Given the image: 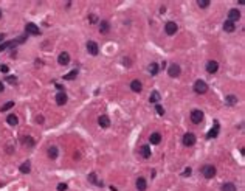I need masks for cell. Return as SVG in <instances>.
Instances as JSON below:
<instances>
[{
	"instance_id": "obj_1",
	"label": "cell",
	"mask_w": 245,
	"mask_h": 191,
	"mask_svg": "<svg viewBox=\"0 0 245 191\" xmlns=\"http://www.w3.org/2000/svg\"><path fill=\"white\" fill-rule=\"evenodd\" d=\"M206 90H208V84H206L203 79H197V81L194 82V92H196V93L203 95V93H206Z\"/></svg>"
},
{
	"instance_id": "obj_2",
	"label": "cell",
	"mask_w": 245,
	"mask_h": 191,
	"mask_svg": "<svg viewBox=\"0 0 245 191\" xmlns=\"http://www.w3.org/2000/svg\"><path fill=\"white\" fill-rule=\"evenodd\" d=\"M200 171H202V174H203L206 179H212V177L216 176V168L212 166V165H203Z\"/></svg>"
},
{
	"instance_id": "obj_3",
	"label": "cell",
	"mask_w": 245,
	"mask_h": 191,
	"mask_svg": "<svg viewBox=\"0 0 245 191\" xmlns=\"http://www.w3.org/2000/svg\"><path fill=\"white\" fill-rule=\"evenodd\" d=\"M202 120H203V112H202V110L196 109V110L191 112V121H193L194 124H200Z\"/></svg>"
},
{
	"instance_id": "obj_4",
	"label": "cell",
	"mask_w": 245,
	"mask_h": 191,
	"mask_svg": "<svg viewBox=\"0 0 245 191\" xmlns=\"http://www.w3.org/2000/svg\"><path fill=\"white\" fill-rule=\"evenodd\" d=\"M25 33H27V34H31V36H37V34H40V30H39V27L34 25V24H27Z\"/></svg>"
},
{
	"instance_id": "obj_5",
	"label": "cell",
	"mask_w": 245,
	"mask_h": 191,
	"mask_svg": "<svg viewBox=\"0 0 245 191\" xmlns=\"http://www.w3.org/2000/svg\"><path fill=\"white\" fill-rule=\"evenodd\" d=\"M177 24L175 22H166V25H165V31H166V34L168 36H172V34H175L177 33Z\"/></svg>"
},
{
	"instance_id": "obj_6",
	"label": "cell",
	"mask_w": 245,
	"mask_h": 191,
	"mask_svg": "<svg viewBox=\"0 0 245 191\" xmlns=\"http://www.w3.org/2000/svg\"><path fill=\"white\" fill-rule=\"evenodd\" d=\"M196 135L194 134H191V132H186L185 135H183V145L185 146H193L194 143H196Z\"/></svg>"
},
{
	"instance_id": "obj_7",
	"label": "cell",
	"mask_w": 245,
	"mask_h": 191,
	"mask_svg": "<svg viewBox=\"0 0 245 191\" xmlns=\"http://www.w3.org/2000/svg\"><path fill=\"white\" fill-rule=\"evenodd\" d=\"M240 19V11L239 9H236V8H233V9H230L228 11V20L230 22H237V20Z\"/></svg>"
},
{
	"instance_id": "obj_8",
	"label": "cell",
	"mask_w": 245,
	"mask_h": 191,
	"mask_svg": "<svg viewBox=\"0 0 245 191\" xmlns=\"http://www.w3.org/2000/svg\"><path fill=\"white\" fill-rule=\"evenodd\" d=\"M180 72H182V70H180L178 64H171V67L168 68V75L171 76V78H177L180 75Z\"/></svg>"
},
{
	"instance_id": "obj_9",
	"label": "cell",
	"mask_w": 245,
	"mask_h": 191,
	"mask_svg": "<svg viewBox=\"0 0 245 191\" xmlns=\"http://www.w3.org/2000/svg\"><path fill=\"white\" fill-rule=\"evenodd\" d=\"M87 51L90 53L92 56H96V55H98V51H99V48H98V44H96V42L89 40V42H87Z\"/></svg>"
},
{
	"instance_id": "obj_10",
	"label": "cell",
	"mask_w": 245,
	"mask_h": 191,
	"mask_svg": "<svg viewBox=\"0 0 245 191\" xmlns=\"http://www.w3.org/2000/svg\"><path fill=\"white\" fill-rule=\"evenodd\" d=\"M68 62H70V55L67 51H62L58 56V64L59 65H68Z\"/></svg>"
},
{
	"instance_id": "obj_11",
	"label": "cell",
	"mask_w": 245,
	"mask_h": 191,
	"mask_svg": "<svg viewBox=\"0 0 245 191\" xmlns=\"http://www.w3.org/2000/svg\"><path fill=\"white\" fill-rule=\"evenodd\" d=\"M217 70H219V64L216 61H208L206 62V72L208 73H211V75H212V73H216Z\"/></svg>"
},
{
	"instance_id": "obj_12",
	"label": "cell",
	"mask_w": 245,
	"mask_h": 191,
	"mask_svg": "<svg viewBox=\"0 0 245 191\" xmlns=\"http://www.w3.org/2000/svg\"><path fill=\"white\" fill-rule=\"evenodd\" d=\"M56 103L59 104V106H64V104H65L67 103V95H65V92H58V95H56Z\"/></svg>"
},
{
	"instance_id": "obj_13",
	"label": "cell",
	"mask_w": 245,
	"mask_h": 191,
	"mask_svg": "<svg viewBox=\"0 0 245 191\" xmlns=\"http://www.w3.org/2000/svg\"><path fill=\"white\" fill-rule=\"evenodd\" d=\"M98 124L105 129V127H109V126H110V118H109L107 115H101L99 118H98Z\"/></svg>"
},
{
	"instance_id": "obj_14",
	"label": "cell",
	"mask_w": 245,
	"mask_h": 191,
	"mask_svg": "<svg viewBox=\"0 0 245 191\" xmlns=\"http://www.w3.org/2000/svg\"><path fill=\"white\" fill-rule=\"evenodd\" d=\"M135 185H137V189L138 191H146V188H147L146 179H143V177H138L137 182H135Z\"/></svg>"
},
{
	"instance_id": "obj_15",
	"label": "cell",
	"mask_w": 245,
	"mask_h": 191,
	"mask_svg": "<svg viewBox=\"0 0 245 191\" xmlns=\"http://www.w3.org/2000/svg\"><path fill=\"white\" fill-rule=\"evenodd\" d=\"M140 154H141L143 158H149V157H151V146H149V145H143L140 148Z\"/></svg>"
},
{
	"instance_id": "obj_16",
	"label": "cell",
	"mask_w": 245,
	"mask_h": 191,
	"mask_svg": "<svg viewBox=\"0 0 245 191\" xmlns=\"http://www.w3.org/2000/svg\"><path fill=\"white\" fill-rule=\"evenodd\" d=\"M110 31V24L107 22V20H102V22L99 24V33L101 34H107Z\"/></svg>"
},
{
	"instance_id": "obj_17",
	"label": "cell",
	"mask_w": 245,
	"mask_h": 191,
	"mask_svg": "<svg viewBox=\"0 0 245 191\" xmlns=\"http://www.w3.org/2000/svg\"><path fill=\"white\" fill-rule=\"evenodd\" d=\"M130 89H132L133 92H137V93H140V92L143 90V84L138 81V79H133V81L130 82Z\"/></svg>"
},
{
	"instance_id": "obj_18",
	"label": "cell",
	"mask_w": 245,
	"mask_h": 191,
	"mask_svg": "<svg viewBox=\"0 0 245 191\" xmlns=\"http://www.w3.org/2000/svg\"><path fill=\"white\" fill-rule=\"evenodd\" d=\"M217 135H219V124L216 123V126L212 127V129H211V131L206 134V138H209V140H211V138H216Z\"/></svg>"
},
{
	"instance_id": "obj_19",
	"label": "cell",
	"mask_w": 245,
	"mask_h": 191,
	"mask_svg": "<svg viewBox=\"0 0 245 191\" xmlns=\"http://www.w3.org/2000/svg\"><path fill=\"white\" fill-rule=\"evenodd\" d=\"M149 142H151L152 145H158L160 142H162V135H160L158 132H154V134H151V137H149Z\"/></svg>"
},
{
	"instance_id": "obj_20",
	"label": "cell",
	"mask_w": 245,
	"mask_h": 191,
	"mask_svg": "<svg viewBox=\"0 0 245 191\" xmlns=\"http://www.w3.org/2000/svg\"><path fill=\"white\" fill-rule=\"evenodd\" d=\"M6 123L9 124V126H17V123H19V118L14 115V113H9L8 116H6Z\"/></svg>"
},
{
	"instance_id": "obj_21",
	"label": "cell",
	"mask_w": 245,
	"mask_h": 191,
	"mask_svg": "<svg viewBox=\"0 0 245 191\" xmlns=\"http://www.w3.org/2000/svg\"><path fill=\"white\" fill-rule=\"evenodd\" d=\"M223 30H225L227 33H233V31L236 30V25L233 22H230V20H227V22H223Z\"/></svg>"
},
{
	"instance_id": "obj_22",
	"label": "cell",
	"mask_w": 245,
	"mask_h": 191,
	"mask_svg": "<svg viewBox=\"0 0 245 191\" xmlns=\"http://www.w3.org/2000/svg\"><path fill=\"white\" fill-rule=\"evenodd\" d=\"M20 173H22V174H28L30 171H31V163L30 162H24L22 165H20Z\"/></svg>"
},
{
	"instance_id": "obj_23",
	"label": "cell",
	"mask_w": 245,
	"mask_h": 191,
	"mask_svg": "<svg viewBox=\"0 0 245 191\" xmlns=\"http://www.w3.org/2000/svg\"><path fill=\"white\" fill-rule=\"evenodd\" d=\"M58 154H59V151H58V148H56V146L48 148V157H50V158H53V160H55V158L58 157Z\"/></svg>"
},
{
	"instance_id": "obj_24",
	"label": "cell",
	"mask_w": 245,
	"mask_h": 191,
	"mask_svg": "<svg viewBox=\"0 0 245 191\" xmlns=\"http://www.w3.org/2000/svg\"><path fill=\"white\" fill-rule=\"evenodd\" d=\"M78 76V70L76 68H74V70H71V72H68L67 73V75H64V79H65V81H71V79H74V78H76Z\"/></svg>"
},
{
	"instance_id": "obj_25",
	"label": "cell",
	"mask_w": 245,
	"mask_h": 191,
	"mask_svg": "<svg viewBox=\"0 0 245 191\" xmlns=\"http://www.w3.org/2000/svg\"><path fill=\"white\" fill-rule=\"evenodd\" d=\"M89 182H90V183H95V185H99V186H102V182H99V180H98V177H96V174H95V173L89 174Z\"/></svg>"
},
{
	"instance_id": "obj_26",
	"label": "cell",
	"mask_w": 245,
	"mask_h": 191,
	"mask_svg": "<svg viewBox=\"0 0 245 191\" xmlns=\"http://www.w3.org/2000/svg\"><path fill=\"white\" fill-rule=\"evenodd\" d=\"M227 104L228 106H236L237 104V97H234V95H228V97L225 98Z\"/></svg>"
},
{
	"instance_id": "obj_27",
	"label": "cell",
	"mask_w": 245,
	"mask_h": 191,
	"mask_svg": "<svg viewBox=\"0 0 245 191\" xmlns=\"http://www.w3.org/2000/svg\"><path fill=\"white\" fill-rule=\"evenodd\" d=\"M149 101L154 103V104H157V103L160 101V93H158L157 90H154V92L151 93V97H149Z\"/></svg>"
},
{
	"instance_id": "obj_28",
	"label": "cell",
	"mask_w": 245,
	"mask_h": 191,
	"mask_svg": "<svg viewBox=\"0 0 245 191\" xmlns=\"http://www.w3.org/2000/svg\"><path fill=\"white\" fill-rule=\"evenodd\" d=\"M222 191H236V185L228 182V183H223L222 185Z\"/></svg>"
},
{
	"instance_id": "obj_29",
	"label": "cell",
	"mask_w": 245,
	"mask_h": 191,
	"mask_svg": "<svg viewBox=\"0 0 245 191\" xmlns=\"http://www.w3.org/2000/svg\"><path fill=\"white\" fill-rule=\"evenodd\" d=\"M158 70H160L158 64H157V62H152V64H151V67H149V72H151V75H152V76H155L157 73H158Z\"/></svg>"
},
{
	"instance_id": "obj_30",
	"label": "cell",
	"mask_w": 245,
	"mask_h": 191,
	"mask_svg": "<svg viewBox=\"0 0 245 191\" xmlns=\"http://www.w3.org/2000/svg\"><path fill=\"white\" fill-rule=\"evenodd\" d=\"M11 107H14V101H8L6 104H3L2 107H0V112H6V110H9Z\"/></svg>"
},
{
	"instance_id": "obj_31",
	"label": "cell",
	"mask_w": 245,
	"mask_h": 191,
	"mask_svg": "<svg viewBox=\"0 0 245 191\" xmlns=\"http://www.w3.org/2000/svg\"><path fill=\"white\" fill-rule=\"evenodd\" d=\"M9 47H16V42H3V44H0V51H5Z\"/></svg>"
},
{
	"instance_id": "obj_32",
	"label": "cell",
	"mask_w": 245,
	"mask_h": 191,
	"mask_svg": "<svg viewBox=\"0 0 245 191\" xmlns=\"http://www.w3.org/2000/svg\"><path fill=\"white\" fill-rule=\"evenodd\" d=\"M197 5H199L200 8H208V6H209V0H199Z\"/></svg>"
},
{
	"instance_id": "obj_33",
	"label": "cell",
	"mask_w": 245,
	"mask_h": 191,
	"mask_svg": "<svg viewBox=\"0 0 245 191\" xmlns=\"http://www.w3.org/2000/svg\"><path fill=\"white\" fill-rule=\"evenodd\" d=\"M155 110H157V113H158V115H165V109H163V106L157 104V106H155Z\"/></svg>"
},
{
	"instance_id": "obj_34",
	"label": "cell",
	"mask_w": 245,
	"mask_h": 191,
	"mask_svg": "<svg viewBox=\"0 0 245 191\" xmlns=\"http://www.w3.org/2000/svg\"><path fill=\"white\" fill-rule=\"evenodd\" d=\"M24 143L28 145V146H33V145H34V142L31 140V137H24Z\"/></svg>"
},
{
	"instance_id": "obj_35",
	"label": "cell",
	"mask_w": 245,
	"mask_h": 191,
	"mask_svg": "<svg viewBox=\"0 0 245 191\" xmlns=\"http://www.w3.org/2000/svg\"><path fill=\"white\" fill-rule=\"evenodd\" d=\"M6 81H8L9 84H16L17 78H16V76H6Z\"/></svg>"
},
{
	"instance_id": "obj_36",
	"label": "cell",
	"mask_w": 245,
	"mask_h": 191,
	"mask_svg": "<svg viewBox=\"0 0 245 191\" xmlns=\"http://www.w3.org/2000/svg\"><path fill=\"white\" fill-rule=\"evenodd\" d=\"M68 186H67V183H59L58 185V191H65Z\"/></svg>"
},
{
	"instance_id": "obj_37",
	"label": "cell",
	"mask_w": 245,
	"mask_h": 191,
	"mask_svg": "<svg viewBox=\"0 0 245 191\" xmlns=\"http://www.w3.org/2000/svg\"><path fill=\"white\" fill-rule=\"evenodd\" d=\"M191 173H193V169H191V168H186L185 171H183V177H188V176H191Z\"/></svg>"
},
{
	"instance_id": "obj_38",
	"label": "cell",
	"mask_w": 245,
	"mask_h": 191,
	"mask_svg": "<svg viewBox=\"0 0 245 191\" xmlns=\"http://www.w3.org/2000/svg\"><path fill=\"white\" fill-rule=\"evenodd\" d=\"M8 70H9V68H8L6 65H2V67H0V72H3V73H8Z\"/></svg>"
},
{
	"instance_id": "obj_39",
	"label": "cell",
	"mask_w": 245,
	"mask_h": 191,
	"mask_svg": "<svg viewBox=\"0 0 245 191\" xmlns=\"http://www.w3.org/2000/svg\"><path fill=\"white\" fill-rule=\"evenodd\" d=\"M36 121H37V123H44V116H37Z\"/></svg>"
},
{
	"instance_id": "obj_40",
	"label": "cell",
	"mask_w": 245,
	"mask_h": 191,
	"mask_svg": "<svg viewBox=\"0 0 245 191\" xmlns=\"http://www.w3.org/2000/svg\"><path fill=\"white\" fill-rule=\"evenodd\" d=\"M2 92H3V84L0 82V93H2Z\"/></svg>"
},
{
	"instance_id": "obj_41",
	"label": "cell",
	"mask_w": 245,
	"mask_h": 191,
	"mask_svg": "<svg viewBox=\"0 0 245 191\" xmlns=\"http://www.w3.org/2000/svg\"><path fill=\"white\" fill-rule=\"evenodd\" d=\"M3 39H5V34H0V42H2Z\"/></svg>"
},
{
	"instance_id": "obj_42",
	"label": "cell",
	"mask_w": 245,
	"mask_h": 191,
	"mask_svg": "<svg viewBox=\"0 0 245 191\" xmlns=\"http://www.w3.org/2000/svg\"><path fill=\"white\" fill-rule=\"evenodd\" d=\"M0 19H2V9H0Z\"/></svg>"
}]
</instances>
